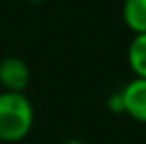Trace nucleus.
<instances>
[{"instance_id":"f257e3e1","label":"nucleus","mask_w":146,"mask_h":144,"mask_svg":"<svg viewBox=\"0 0 146 144\" xmlns=\"http://www.w3.org/2000/svg\"><path fill=\"white\" fill-rule=\"evenodd\" d=\"M35 111L24 92H0V141L19 142L32 131Z\"/></svg>"},{"instance_id":"f03ea898","label":"nucleus","mask_w":146,"mask_h":144,"mask_svg":"<svg viewBox=\"0 0 146 144\" xmlns=\"http://www.w3.org/2000/svg\"><path fill=\"white\" fill-rule=\"evenodd\" d=\"M30 79H32V70L24 59L17 57V55H9L0 61V85L6 90L24 92Z\"/></svg>"},{"instance_id":"7ed1b4c3","label":"nucleus","mask_w":146,"mask_h":144,"mask_svg":"<svg viewBox=\"0 0 146 144\" xmlns=\"http://www.w3.org/2000/svg\"><path fill=\"white\" fill-rule=\"evenodd\" d=\"M120 92L124 98V113L137 122L146 124V79L133 78Z\"/></svg>"},{"instance_id":"20e7f679","label":"nucleus","mask_w":146,"mask_h":144,"mask_svg":"<svg viewBox=\"0 0 146 144\" xmlns=\"http://www.w3.org/2000/svg\"><path fill=\"white\" fill-rule=\"evenodd\" d=\"M128 63L137 78L146 79V32L135 33L128 46Z\"/></svg>"},{"instance_id":"39448f33","label":"nucleus","mask_w":146,"mask_h":144,"mask_svg":"<svg viewBox=\"0 0 146 144\" xmlns=\"http://www.w3.org/2000/svg\"><path fill=\"white\" fill-rule=\"evenodd\" d=\"M122 15L124 22L135 33L146 32V0H124Z\"/></svg>"},{"instance_id":"423d86ee","label":"nucleus","mask_w":146,"mask_h":144,"mask_svg":"<svg viewBox=\"0 0 146 144\" xmlns=\"http://www.w3.org/2000/svg\"><path fill=\"white\" fill-rule=\"evenodd\" d=\"M107 107H109L113 113H124V98H122L120 90L113 92L109 98H107Z\"/></svg>"},{"instance_id":"0eeeda50","label":"nucleus","mask_w":146,"mask_h":144,"mask_svg":"<svg viewBox=\"0 0 146 144\" xmlns=\"http://www.w3.org/2000/svg\"><path fill=\"white\" fill-rule=\"evenodd\" d=\"M61 144H85L83 141H80V139H68V141L61 142Z\"/></svg>"},{"instance_id":"6e6552de","label":"nucleus","mask_w":146,"mask_h":144,"mask_svg":"<svg viewBox=\"0 0 146 144\" xmlns=\"http://www.w3.org/2000/svg\"><path fill=\"white\" fill-rule=\"evenodd\" d=\"M30 2H41V0H30Z\"/></svg>"}]
</instances>
